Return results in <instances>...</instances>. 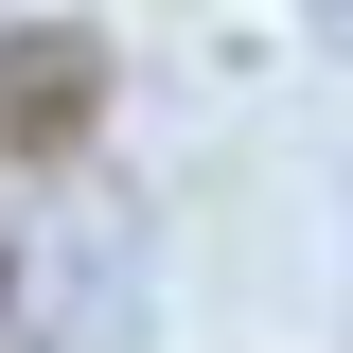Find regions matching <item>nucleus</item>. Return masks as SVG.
<instances>
[{"mask_svg":"<svg viewBox=\"0 0 353 353\" xmlns=\"http://www.w3.org/2000/svg\"><path fill=\"white\" fill-rule=\"evenodd\" d=\"M88 124H106V36H88V18L0 36V141H18V159H71Z\"/></svg>","mask_w":353,"mask_h":353,"instance_id":"1","label":"nucleus"}]
</instances>
